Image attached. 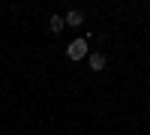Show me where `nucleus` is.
<instances>
[{
	"label": "nucleus",
	"mask_w": 150,
	"mask_h": 135,
	"mask_svg": "<svg viewBox=\"0 0 150 135\" xmlns=\"http://www.w3.org/2000/svg\"><path fill=\"white\" fill-rule=\"evenodd\" d=\"M87 51H90V48H87V39H72V42L66 45V57H69V60H84Z\"/></svg>",
	"instance_id": "obj_1"
},
{
	"label": "nucleus",
	"mask_w": 150,
	"mask_h": 135,
	"mask_svg": "<svg viewBox=\"0 0 150 135\" xmlns=\"http://www.w3.org/2000/svg\"><path fill=\"white\" fill-rule=\"evenodd\" d=\"M63 24H66V27H81V24H84V12L81 9H69L63 15Z\"/></svg>",
	"instance_id": "obj_2"
},
{
	"label": "nucleus",
	"mask_w": 150,
	"mask_h": 135,
	"mask_svg": "<svg viewBox=\"0 0 150 135\" xmlns=\"http://www.w3.org/2000/svg\"><path fill=\"white\" fill-rule=\"evenodd\" d=\"M90 69H93V72H102V69H105V54H99V51L90 54Z\"/></svg>",
	"instance_id": "obj_3"
},
{
	"label": "nucleus",
	"mask_w": 150,
	"mask_h": 135,
	"mask_svg": "<svg viewBox=\"0 0 150 135\" xmlns=\"http://www.w3.org/2000/svg\"><path fill=\"white\" fill-rule=\"evenodd\" d=\"M48 27H51V33H60V30L66 27V24H63V15H51V18H48Z\"/></svg>",
	"instance_id": "obj_4"
}]
</instances>
